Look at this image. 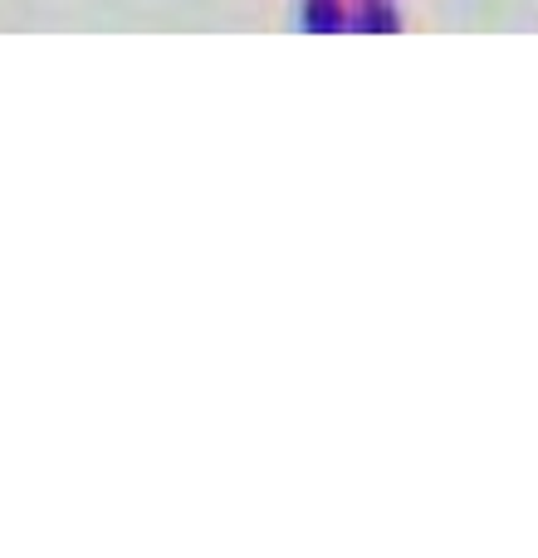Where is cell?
<instances>
[{"mask_svg": "<svg viewBox=\"0 0 538 558\" xmlns=\"http://www.w3.org/2000/svg\"><path fill=\"white\" fill-rule=\"evenodd\" d=\"M304 25L314 29V35H333V29L343 25V5H338V0H308V5H304Z\"/></svg>", "mask_w": 538, "mask_h": 558, "instance_id": "cell-2", "label": "cell"}, {"mask_svg": "<svg viewBox=\"0 0 538 558\" xmlns=\"http://www.w3.org/2000/svg\"><path fill=\"white\" fill-rule=\"evenodd\" d=\"M353 25L363 29V35H392V29H396V10L382 5V0H367V5L357 10Z\"/></svg>", "mask_w": 538, "mask_h": 558, "instance_id": "cell-1", "label": "cell"}]
</instances>
